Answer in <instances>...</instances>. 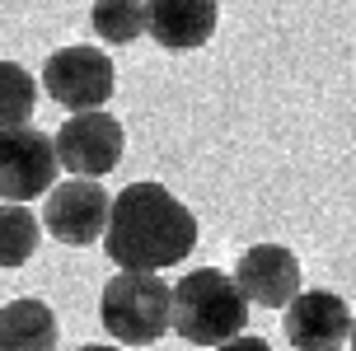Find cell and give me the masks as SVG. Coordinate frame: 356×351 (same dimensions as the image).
I'll use <instances>...</instances> for the list:
<instances>
[{
	"label": "cell",
	"mask_w": 356,
	"mask_h": 351,
	"mask_svg": "<svg viewBox=\"0 0 356 351\" xmlns=\"http://www.w3.org/2000/svg\"><path fill=\"white\" fill-rule=\"evenodd\" d=\"M211 351H272V347H267V337L239 333V337H230V342H220V347H211Z\"/></svg>",
	"instance_id": "cell-15"
},
{
	"label": "cell",
	"mask_w": 356,
	"mask_h": 351,
	"mask_svg": "<svg viewBox=\"0 0 356 351\" xmlns=\"http://www.w3.org/2000/svg\"><path fill=\"white\" fill-rule=\"evenodd\" d=\"M75 351H118V347H75Z\"/></svg>",
	"instance_id": "cell-17"
},
{
	"label": "cell",
	"mask_w": 356,
	"mask_h": 351,
	"mask_svg": "<svg viewBox=\"0 0 356 351\" xmlns=\"http://www.w3.org/2000/svg\"><path fill=\"white\" fill-rule=\"evenodd\" d=\"M347 342H352V351H356V309H352V337H347Z\"/></svg>",
	"instance_id": "cell-16"
},
{
	"label": "cell",
	"mask_w": 356,
	"mask_h": 351,
	"mask_svg": "<svg viewBox=\"0 0 356 351\" xmlns=\"http://www.w3.org/2000/svg\"><path fill=\"white\" fill-rule=\"evenodd\" d=\"M33 108H38V80L19 61H0V131L29 126Z\"/></svg>",
	"instance_id": "cell-14"
},
{
	"label": "cell",
	"mask_w": 356,
	"mask_h": 351,
	"mask_svg": "<svg viewBox=\"0 0 356 351\" xmlns=\"http://www.w3.org/2000/svg\"><path fill=\"white\" fill-rule=\"evenodd\" d=\"M282 333L296 351H338L352 337V304L333 291H300L282 309Z\"/></svg>",
	"instance_id": "cell-8"
},
{
	"label": "cell",
	"mask_w": 356,
	"mask_h": 351,
	"mask_svg": "<svg viewBox=\"0 0 356 351\" xmlns=\"http://www.w3.org/2000/svg\"><path fill=\"white\" fill-rule=\"evenodd\" d=\"M220 24V0H145V33L164 52L207 47Z\"/></svg>",
	"instance_id": "cell-10"
},
{
	"label": "cell",
	"mask_w": 356,
	"mask_h": 351,
	"mask_svg": "<svg viewBox=\"0 0 356 351\" xmlns=\"http://www.w3.org/2000/svg\"><path fill=\"white\" fill-rule=\"evenodd\" d=\"M99 323L118 347H155L174 333V286L160 272H122L99 295Z\"/></svg>",
	"instance_id": "cell-3"
},
{
	"label": "cell",
	"mask_w": 356,
	"mask_h": 351,
	"mask_svg": "<svg viewBox=\"0 0 356 351\" xmlns=\"http://www.w3.org/2000/svg\"><path fill=\"white\" fill-rule=\"evenodd\" d=\"M56 174V145L33 126H5L0 131V202H33L52 193Z\"/></svg>",
	"instance_id": "cell-7"
},
{
	"label": "cell",
	"mask_w": 356,
	"mask_h": 351,
	"mask_svg": "<svg viewBox=\"0 0 356 351\" xmlns=\"http://www.w3.org/2000/svg\"><path fill=\"white\" fill-rule=\"evenodd\" d=\"M249 300L220 267H197L174 281V333L193 347H220L244 333Z\"/></svg>",
	"instance_id": "cell-2"
},
{
	"label": "cell",
	"mask_w": 356,
	"mask_h": 351,
	"mask_svg": "<svg viewBox=\"0 0 356 351\" xmlns=\"http://www.w3.org/2000/svg\"><path fill=\"white\" fill-rule=\"evenodd\" d=\"M300 281L305 277H300L296 253L282 244H253L234 267V286L244 291L249 304H263V309H286L305 291Z\"/></svg>",
	"instance_id": "cell-9"
},
{
	"label": "cell",
	"mask_w": 356,
	"mask_h": 351,
	"mask_svg": "<svg viewBox=\"0 0 356 351\" xmlns=\"http://www.w3.org/2000/svg\"><path fill=\"white\" fill-rule=\"evenodd\" d=\"M56 314L42 300L0 304V351H56Z\"/></svg>",
	"instance_id": "cell-11"
},
{
	"label": "cell",
	"mask_w": 356,
	"mask_h": 351,
	"mask_svg": "<svg viewBox=\"0 0 356 351\" xmlns=\"http://www.w3.org/2000/svg\"><path fill=\"white\" fill-rule=\"evenodd\" d=\"M42 225L33 211H24V202H0V267H24L38 253Z\"/></svg>",
	"instance_id": "cell-12"
},
{
	"label": "cell",
	"mask_w": 356,
	"mask_h": 351,
	"mask_svg": "<svg viewBox=\"0 0 356 351\" xmlns=\"http://www.w3.org/2000/svg\"><path fill=\"white\" fill-rule=\"evenodd\" d=\"M52 145H56V164L71 178H104V174H113L118 159H122L127 131L113 113L89 108V113H71V117L61 122Z\"/></svg>",
	"instance_id": "cell-4"
},
{
	"label": "cell",
	"mask_w": 356,
	"mask_h": 351,
	"mask_svg": "<svg viewBox=\"0 0 356 351\" xmlns=\"http://www.w3.org/2000/svg\"><path fill=\"white\" fill-rule=\"evenodd\" d=\"M108 211H113V197L99 178H66V183H52L47 206H42V225L56 244L89 248L104 239Z\"/></svg>",
	"instance_id": "cell-6"
},
{
	"label": "cell",
	"mask_w": 356,
	"mask_h": 351,
	"mask_svg": "<svg viewBox=\"0 0 356 351\" xmlns=\"http://www.w3.org/2000/svg\"><path fill=\"white\" fill-rule=\"evenodd\" d=\"M89 24L108 47H131L145 33V0H94Z\"/></svg>",
	"instance_id": "cell-13"
},
{
	"label": "cell",
	"mask_w": 356,
	"mask_h": 351,
	"mask_svg": "<svg viewBox=\"0 0 356 351\" xmlns=\"http://www.w3.org/2000/svg\"><path fill=\"white\" fill-rule=\"evenodd\" d=\"M197 244V215L164 183H131L113 197L104 229V253L122 272L178 267Z\"/></svg>",
	"instance_id": "cell-1"
},
{
	"label": "cell",
	"mask_w": 356,
	"mask_h": 351,
	"mask_svg": "<svg viewBox=\"0 0 356 351\" xmlns=\"http://www.w3.org/2000/svg\"><path fill=\"white\" fill-rule=\"evenodd\" d=\"M42 89L66 113H89V108H104L113 99L118 70L99 47H56L42 66Z\"/></svg>",
	"instance_id": "cell-5"
}]
</instances>
